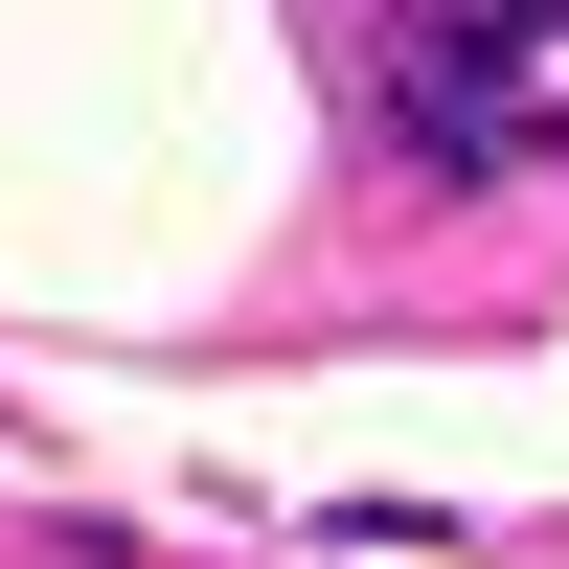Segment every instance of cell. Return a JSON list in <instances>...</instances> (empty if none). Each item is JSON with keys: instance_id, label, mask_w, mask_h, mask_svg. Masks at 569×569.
<instances>
[{"instance_id": "1", "label": "cell", "mask_w": 569, "mask_h": 569, "mask_svg": "<svg viewBox=\"0 0 569 569\" xmlns=\"http://www.w3.org/2000/svg\"><path fill=\"white\" fill-rule=\"evenodd\" d=\"M365 91L433 182H569V0H365Z\"/></svg>"}]
</instances>
